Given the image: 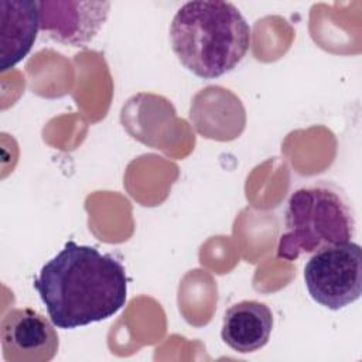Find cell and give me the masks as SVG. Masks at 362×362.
<instances>
[{
  "instance_id": "6da1fadb",
  "label": "cell",
  "mask_w": 362,
  "mask_h": 362,
  "mask_svg": "<svg viewBox=\"0 0 362 362\" xmlns=\"http://www.w3.org/2000/svg\"><path fill=\"white\" fill-rule=\"evenodd\" d=\"M57 328L74 329L113 317L127 298V274L115 256L68 240L33 281Z\"/></svg>"
},
{
  "instance_id": "7a4b0ae2",
  "label": "cell",
  "mask_w": 362,
  "mask_h": 362,
  "mask_svg": "<svg viewBox=\"0 0 362 362\" xmlns=\"http://www.w3.org/2000/svg\"><path fill=\"white\" fill-rule=\"evenodd\" d=\"M250 38V25L229 1H188L170 24V42L178 61L204 79L235 69L246 55Z\"/></svg>"
},
{
  "instance_id": "3957f363",
  "label": "cell",
  "mask_w": 362,
  "mask_h": 362,
  "mask_svg": "<svg viewBox=\"0 0 362 362\" xmlns=\"http://www.w3.org/2000/svg\"><path fill=\"white\" fill-rule=\"evenodd\" d=\"M354 235L355 216L346 194L331 181L314 180L288 197L276 256L293 262Z\"/></svg>"
},
{
  "instance_id": "277c9868",
  "label": "cell",
  "mask_w": 362,
  "mask_h": 362,
  "mask_svg": "<svg viewBox=\"0 0 362 362\" xmlns=\"http://www.w3.org/2000/svg\"><path fill=\"white\" fill-rule=\"evenodd\" d=\"M304 283L310 297L324 308L338 311L362 294V249L346 240L324 246L304 266Z\"/></svg>"
},
{
  "instance_id": "5b68a950",
  "label": "cell",
  "mask_w": 362,
  "mask_h": 362,
  "mask_svg": "<svg viewBox=\"0 0 362 362\" xmlns=\"http://www.w3.org/2000/svg\"><path fill=\"white\" fill-rule=\"evenodd\" d=\"M52 321L33 308H13L1 320L3 358L8 362H48L59 346Z\"/></svg>"
},
{
  "instance_id": "8992f818",
  "label": "cell",
  "mask_w": 362,
  "mask_h": 362,
  "mask_svg": "<svg viewBox=\"0 0 362 362\" xmlns=\"http://www.w3.org/2000/svg\"><path fill=\"white\" fill-rule=\"evenodd\" d=\"M40 30L52 40L86 47L105 24L110 4L107 1H38Z\"/></svg>"
},
{
  "instance_id": "52a82bcc",
  "label": "cell",
  "mask_w": 362,
  "mask_h": 362,
  "mask_svg": "<svg viewBox=\"0 0 362 362\" xmlns=\"http://www.w3.org/2000/svg\"><path fill=\"white\" fill-rule=\"evenodd\" d=\"M40 30V7L33 0L0 1V71L16 66L31 49Z\"/></svg>"
},
{
  "instance_id": "ba28073f",
  "label": "cell",
  "mask_w": 362,
  "mask_h": 362,
  "mask_svg": "<svg viewBox=\"0 0 362 362\" xmlns=\"http://www.w3.org/2000/svg\"><path fill=\"white\" fill-rule=\"evenodd\" d=\"M273 322L269 305L256 300H242L225 311L221 337L235 352H256L269 342Z\"/></svg>"
}]
</instances>
